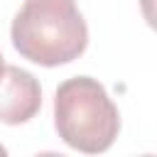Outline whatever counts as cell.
<instances>
[{"mask_svg": "<svg viewBox=\"0 0 157 157\" xmlns=\"http://www.w3.org/2000/svg\"><path fill=\"white\" fill-rule=\"evenodd\" d=\"M12 47L39 66L78 59L88 44V27L76 0H25L12 20Z\"/></svg>", "mask_w": 157, "mask_h": 157, "instance_id": "6da1fadb", "label": "cell"}, {"mask_svg": "<svg viewBox=\"0 0 157 157\" xmlns=\"http://www.w3.org/2000/svg\"><path fill=\"white\" fill-rule=\"evenodd\" d=\"M42 108V86L39 81L12 64H5L0 71V123L22 125L32 120Z\"/></svg>", "mask_w": 157, "mask_h": 157, "instance_id": "3957f363", "label": "cell"}, {"mask_svg": "<svg viewBox=\"0 0 157 157\" xmlns=\"http://www.w3.org/2000/svg\"><path fill=\"white\" fill-rule=\"evenodd\" d=\"M2 66H5V61H2V52H0V71H2Z\"/></svg>", "mask_w": 157, "mask_h": 157, "instance_id": "5b68a950", "label": "cell"}, {"mask_svg": "<svg viewBox=\"0 0 157 157\" xmlns=\"http://www.w3.org/2000/svg\"><path fill=\"white\" fill-rule=\"evenodd\" d=\"M54 128L71 150L101 155L120 132V113L103 83L91 76H74L54 93Z\"/></svg>", "mask_w": 157, "mask_h": 157, "instance_id": "7a4b0ae2", "label": "cell"}, {"mask_svg": "<svg viewBox=\"0 0 157 157\" xmlns=\"http://www.w3.org/2000/svg\"><path fill=\"white\" fill-rule=\"evenodd\" d=\"M5 155H7V150H5L2 145H0V157H5Z\"/></svg>", "mask_w": 157, "mask_h": 157, "instance_id": "277c9868", "label": "cell"}]
</instances>
